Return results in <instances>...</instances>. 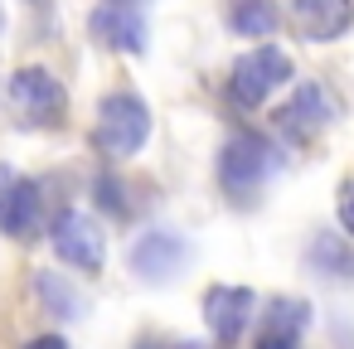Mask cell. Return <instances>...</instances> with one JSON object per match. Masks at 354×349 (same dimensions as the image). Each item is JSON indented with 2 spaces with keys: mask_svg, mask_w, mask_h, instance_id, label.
I'll use <instances>...</instances> for the list:
<instances>
[{
  "mask_svg": "<svg viewBox=\"0 0 354 349\" xmlns=\"http://www.w3.org/2000/svg\"><path fill=\"white\" fill-rule=\"evenodd\" d=\"M151 136V107L136 93H107L97 102V126H93V146L107 160H127L146 146Z\"/></svg>",
  "mask_w": 354,
  "mask_h": 349,
  "instance_id": "cell-1",
  "label": "cell"
},
{
  "mask_svg": "<svg viewBox=\"0 0 354 349\" xmlns=\"http://www.w3.org/2000/svg\"><path fill=\"white\" fill-rule=\"evenodd\" d=\"M272 170H277V151H272V141L257 136V131H238V136H228L223 151H218V185H223V194H233V199H252V194L272 180Z\"/></svg>",
  "mask_w": 354,
  "mask_h": 349,
  "instance_id": "cell-2",
  "label": "cell"
},
{
  "mask_svg": "<svg viewBox=\"0 0 354 349\" xmlns=\"http://www.w3.org/2000/svg\"><path fill=\"white\" fill-rule=\"evenodd\" d=\"M286 78H291V59L277 44H257V49H248V54L233 59V68H228V97L238 107H262Z\"/></svg>",
  "mask_w": 354,
  "mask_h": 349,
  "instance_id": "cell-3",
  "label": "cell"
},
{
  "mask_svg": "<svg viewBox=\"0 0 354 349\" xmlns=\"http://www.w3.org/2000/svg\"><path fill=\"white\" fill-rule=\"evenodd\" d=\"M49 243L59 252V262H68L73 272H102V257H107V243H102V228L78 214V209H59L54 223H49Z\"/></svg>",
  "mask_w": 354,
  "mask_h": 349,
  "instance_id": "cell-4",
  "label": "cell"
},
{
  "mask_svg": "<svg viewBox=\"0 0 354 349\" xmlns=\"http://www.w3.org/2000/svg\"><path fill=\"white\" fill-rule=\"evenodd\" d=\"M10 107H15L25 122L59 126V122H64V107H68V93H64V83H59L49 68H20V73L10 78Z\"/></svg>",
  "mask_w": 354,
  "mask_h": 349,
  "instance_id": "cell-5",
  "label": "cell"
},
{
  "mask_svg": "<svg viewBox=\"0 0 354 349\" xmlns=\"http://www.w3.org/2000/svg\"><path fill=\"white\" fill-rule=\"evenodd\" d=\"M185 262H189V243H185L175 228H151V233H141V238L131 243V272H136L141 281L165 286V281L180 276Z\"/></svg>",
  "mask_w": 354,
  "mask_h": 349,
  "instance_id": "cell-6",
  "label": "cell"
},
{
  "mask_svg": "<svg viewBox=\"0 0 354 349\" xmlns=\"http://www.w3.org/2000/svg\"><path fill=\"white\" fill-rule=\"evenodd\" d=\"M93 39L117 49V54H146V15L131 6V0H102L88 20Z\"/></svg>",
  "mask_w": 354,
  "mask_h": 349,
  "instance_id": "cell-7",
  "label": "cell"
},
{
  "mask_svg": "<svg viewBox=\"0 0 354 349\" xmlns=\"http://www.w3.org/2000/svg\"><path fill=\"white\" fill-rule=\"evenodd\" d=\"M39 185L20 180L10 165H0V233L10 238H35L39 228Z\"/></svg>",
  "mask_w": 354,
  "mask_h": 349,
  "instance_id": "cell-8",
  "label": "cell"
},
{
  "mask_svg": "<svg viewBox=\"0 0 354 349\" xmlns=\"http://www.w3.org/2000/svg\"><path fill=\"white\" fill-rule=\"evenodd\" d=\"M252 305H257V296L248 286H209L204 291V325H209V334L218 344H233L248 330Z\"/></svg>",
  "mask_w": 354,
  "mask_h": 349,
  "instance_id": "cell-9",
  "label": "cell"
},
{
  "mask_svg": "<svg viewBox=\"0 0 354 349\" xmlns=\"http://www.w3.org/2000/svg\"><path fill=\"white\" fill-rule=\"evenodd\" d=\"M330 117H335L330 93H325L320 83H301V88L291 93V102L277 112V126H281L291 141H310V136H320V131L330 126Z\"/></svg>",
  "mask_w": 354,
  "mask_h": 349,
  "instance_id": "cell-10",
  "label": "cell"
},
{
  "mask_svg": "<svg viewBox=\"0 0 354 349\" xmlns=\"http://www.w3.org/2000/svg\"><path fill=\"white\" fill-rule=\"evenodd\" d=\"M291 25L310 44H330L349 35L354 25V0H291Z\"/></svg>",
  "mask_w": 354,
  "mask_h": 349,
  "instance_id": "cell-11",
  "label": "cell"
},
{
  "mask_svg": "<svg viewBox=\"0 0 354 349\" xmlns=\"http://www.w3.org/2000/svg\"><path fill=\"white\" fill-rule=\"evenodd\" d=\"M310 325V301L296 296H272L262 310V330H257V349H296L301 334Z\"/></svg>",
  "mask_w": 354,
  "mask_h": 349,
  "instance_id": "cell-12",
  "label": "cell"
},
{
  "mask_svg": "<svg viewBox=\"0 0 354 349\" xmlns=\"http://www.w3.org/2000/svg\"><path fill=\"white\" fill-rule=\"evenodd\" d=\"M306 262H310V272H320L330 281H354V247L339 233H315L306 247Z\"/></svg>",
  "mask_w": 354,
  "mask_h": 349,
  "instance_id": "cell-13",
  "label": "cell"
},
{
  "mask_svg": "<svg viewBox=\"0 0 354 349\" xmlns=\"http://www.w3.org/2000/svg\"><path fill=\"white\" fill-rule=\"evenodd\" d=\"M228 30L243 39H267L277 30V6L272 0H233L228 6Z\"/></svg>",
  "mask_w": 354,
  "mask_h": 349,
  "instance_id": "cell-14",
  "label": "cell"
},
{
  "mask_svg": "<svg viewBox=\"0 0 354 349\" xmlns=\"http://www.w3.org/2000/svg\"><path fill=\"white\" fill-rule=\"evenodd\" d=\"M35 296L44 301V310L49 315H59V320H73V315H83V296L73 291V281H64L59 272H39L35 276Z\"/></svg>",
  "mask_w": 354,
  "mask_h": 349,
  "instance_id": "cell-15",
  "label": "cell"
},
{
  "mask_svg": "<svg viewBox=\"0 0 354 349\" xmlns=\"http://www.w3.org/2000/svg\"><path fill=\"white\" fill-rule=\"evenodd\" d=\"M97 204L107 209V214H117V218H127L131 214V199H127V185L117 180V175H97Z\"/></svg>",
  "mask_w": 354,
  "mask_h": 349,
  "instance_id": "cell-16",
  "label": "cell"
},
{
  "mask_svg": "<svg viewBox=\"0 0 354 349\" xmlns=\"http://www.w3.org/2000/svg\"><path fill=\"white\" fill-rule=\"evenodd\" d=\"M335 214H339V223H344V233H354V180L339 189V199H335Z\"/></svg>",
  "mask_w": 354,
  "mask_h": 349,
  "instance_id": "cell-17",
  "label": "cell"
},
{
  "mask_svg": "<svg viewBox=\"0 0 354 349\" xmlns=\"http://www.w3.org/2000/svg\"><path fill=\"white\" fill-rule=\"evenodd\" d=\"M25 349H68L59 334H35V339H25Z\"/></svg>",
  "mask_w": 354,
  "mask_h": 349,
  "instance_id": "cell-18",
  "label": "cell"
},
{
  "mask_svg": "<svg viewBox=\"0 0 354 349\" xmlns=\"http://www.w3.org/2000/svg\"><path fill=\"white\" fill-rule=\"evenodd\" d=\"M175 349H204V344H175Z\"/></svg>",
  "mask_w": 354,
  "mask_h": 349,
  "instance_id": "cell-19",
  "label": "cell"
},
{
  "mask_svg": "<svg viewBox=\"0 0 354 349\" xmlns=\"http://www.w3.org/2000/svg\"><path fill=\"white\" fill-rule=\"evenodd\" d=\"M0 25H6V10H0Z\"/></svg>",
  "mask_w": 354,
  "mask_h": 349,
  "instance_id": "cell-20",
  "label": "cell"
}]
</instances>
